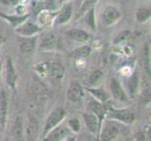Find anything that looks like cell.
Wrapping results in <instances>:
<instances>
[{
  "instance_id": "1",
  "label": "cell",
  "mask_w": 151,
  "mask_h": 141,
  "mask_svg": "<svg viewBox=\"0 0 151 141\" xmlns=\"http://www.w3.org/2000/svg\"><path fill=\"white\" fill-rule=\"evenodd\" d=\"M122 17L121 10L114 5H107L101 13V23L104 27H112L116 25Z\"/></svg>"
},
{
  "instance_id": "2",
  "label": "cell",
  "mask_w": 151,
  "mask_h": 141,
  "mask_svg": "<svg viewBox=\"0 0 151 141\" xmlns=\"http://www.w3.org/2000/svg\"><path fill=\"white\" fill-rule=\"evenodd\" d=\"M66 116V111L62 107H57L55 110L52 112L49 117L46 119V123L44 125L43 128V137L46 135V134L49 133L52 129H54L55 127L58 126L61 123V121H63L64 118Z\"/></svg>"
},
{
  "instance_id": "3",
  "label": "cell",
  "mask_w": 151,
  "mask_h": 141,
  "mask_svg": "<svg viewBox=\"0 0 151 141\" xmlns=\"http://www.w3.org/2000/svg\"><path fill=\"white\" fill-rule=\"evenodd\" d=\"M120 133V126L116 121H106L101 129V141H113L117 137Z\"/></svg>"
},
{
  "instance_id": "4",
  "label": "cell",
  "mask_w": 151,
  "mask_h": 141,
  "mask_svg": "<svg viewBox=\"0 0 151 141\" xmlns=\"http://www.w3.org/2000/svg\"><path fill=\"white\" fill-rule=\"evenodd\" d=\"M41 30H42V27L40 25L33 22H28L27 20L17 27H15L14 31L19 35V37H33L41 32Z\"/></svg>"
},
{
  "instance_id": "5",
  "label": "cell",
  "mask_w": 151,
  "mask_h": 141,
  "mask_svg": "<svg viewBox=\"0 0 151 141\" xmlns=\"http://www.w3.org/2000/svg\"><path fill=\"white\" fill-rule=\"evenodd\" d=\"M108 117L112 119L123 122L125 124H131L134 121L135 116L129 109H114L112 108L108 113Z\"/></svg>"
},
{
  "instance_id": "6",
  "label": "cell",
  "mask_w": 151,
  "mask_h": 141,
  "mask_svg": "<svg viewBox=\"0 0 151 141\" xmlns=\"http://www.w3.org/2000/svg\"><path fill=\"white\" fill-rule=\"evenodd\" d=\"M60 45V40L56 35L53 33H47L41 38L39 44V48L44 51H53L55 49H58Z\"/></svg>"
},
{
  "instance_id": "7",
  "label": "cell",
  "mask_w": 151,
  "mask_h": 141,
  "mask_svg": "<svg viewBox=\"0 0 151 141\" xmlns=\"http://www.w3.org/2000/svg\"><path fill=\"white\" fill-rule=\"evenodd\" d=\"M70 133V129L68 127L64 125H59L46 134L42 141H63L69 137Z\"/></svg>"
},
{
  "instance_id": "8",
  "label": "cell",
  "mask_w": 151,
  "mask_h": 141,
  "mask_svg": "<svg viewBox=\"0 0 151 141\" xmlns=\"http://www.w3.org/2000/svg\"><path fill=\"white\" fill-rule=\"evenodd\" d=\"M5 74L8 86L10 88H15L17 82V72L10 56H7L5 60Z\"/></svg>"
},
{
  "instance_id": "9",
  "label": "cell",
  "mask_w": 151,
  "mask_h": 141,
  "mask_svg": "<svg viewBox=\"0 0 151 141\" xmlns=\"http://www.w3.org/2000/svg\"><path fill=\"white\" fill-rule=\"evenodd\" d=\"M110 90L113 97L116 99V100L119 102H128L129 98L128 95L125 92L124 88L122 87L120 82H119L116 78L113 77L111 81H110Z\"/></svg>"
},
{
  "instance_id": "10",
  "label": "cell",
  "mask_w": 151,
  "mask_h": 141,
  "mask_svg": "<svg viewBox=\"0 0 151 141\" xmlns=\"http://www.w3.org/2000/svg\"><path fill=\"white\" fill-rule=\"evenodd\" d=\"M73 13V8H72V3H66L64 4L63 8L60 9V12H57L55 23L58 25H63L67 24L72 17Z\"/></svg>"
},
{
  "instance_id": "11",
  "label": "cell",
  "mask_w": 151,
  "mask_h": 141,
  "mask_svg": "<svg viewBox=\"0 0 151 141\" xmlns=\"http://www.w3.org/2000/svg\"><path fill=\"white\" fill-rule=\"evenodd\" d=\"M66 36L69 37L70 40H75L77 43H87L88 40H90V34L86 31L83 28L79 27H74V28H70L68 31H66Z\"/></svg>"
},
{
  "instance_id": "12",
  "label": "cell",
  "mask_w": 151,
  "mask_h": 141,
  "mask_svg": "<svg viewBox=\"0 0 151 141\" xmlns=\"http://www.w3.org/2000/svg\"><path fill=\"white\" fill-rule=\"evenodd\" d=\"M36 45H37V36L33 37H19L18 47L21 53L29 54L33 52Z\"/></svg>"
},
{
  "instance_id": "13",
  "label": "cell",
  "mask_w": 151,
  "mask_h": 141,
  "mask_svg": "<svg viewBox=\"0 0 151 141\" xmlns=\"http://www.w3.org/2000/svg\"><path fill=\"white\" fill-rule=\"evenodd\" d=\"M83 117H84V121L88 131L93 134H97L101 127V121L99 118L92 112L84 113Z\"/></svg>"
},
{
  "instance_id": "14",
  "label": "cell",
  "mask_w": 151,
  "mask_h": 141,
  "mask_svg": "<svg viewBox=\"0 0 151 141\" xmlns=\"http://www.w3.org/2000/svg\"><path fill=\"white\" fill-rule=\"evenodd\" d=\"M67 97L73 103L80 102L84 97V90L82 85L78 82H72L67 90Z\"/></svg>"
},
{
  "instance_id": "15",
  "label": "cell",
  "mask_w": 151,
  "mask_h": 141,
  "mask_svg": "<svg viewBox=\"0 0 151 141\" xmlns=\"http://www.w3.org/2000/svg\"><path fill=\"white\" fill-rule=\"evenodd\" d=\"M65 74V68L59 62H52L49 63V70H48V77L52 80L58 81L61 80Z\"/></svg>"
},
{
  "instance_id": "16",
  "label": "cell",
  "mask_w": 151,
  "mask_h": 141,
  "mask_svg": "<svg viewBox=\"0 0 151 141\" xmlns=\"http://www.w3.org/2000/svg\"><path fill=\"white\" fill-rule=\"evenodd\" d=\"M88 108H89L90 112L94 113L99 118L101 122L103 119V117L105 116V114L107 113L105 106H104L102 103L97 101L94 98L91 99V100L89 101V103H88Z\"/></svg>"
},
{
  "instance_id": "17",
  "label": "cell",
  "mask_w": 151,
  "mask_h": 141,
  "mask_svg": "<svg viewBox=\"0 0 151 141\" xmlns=\"http://www.w3.org/2000/svg\"><path fill=\"white\" fill-rule=\"evenodd\" d=\"M8 95L6 91L4 90H1L0 91V124H1L2 128L5 127L7 119V114H8Z\"/></svg>"
},
{
  "instance_id": "18",
  "label": "cell",
  "mask_w": 151,
  "mask_h": 141,
  "mask_svg": "<svg viewBox=\"0 0 151 141\" xmlns=\"http://www.w3.org/2000/svg\"><path fill=\"white\" fill-rule=\"evenodd\" d=\"M0 17H2L3 19L8 21V23L12 25L13 28H15V27H17L18 25H20L21 24L25 22V21L28 19L29 14L25 13L24 15H18V14L10 15V14H5V13L0 12Z\"/></svg>"
},
{
  "instance_id": "19",
  "label": "cell",
  "mask_w": 151,
  "mask_h": 141,
  "mask_svg": "<svg viewBox=\"0 0 151 141\" xmlns=\"http://www.w3.org/2000/svg\"><path fill=\"white\" fill-rule=\"evenodd\" d=\"M56 14L57 12H53L51 9H45L39 15V23L45 27H49L55 22Z\"/></svg>"
},
{
  "instance_id": "20",
  "label": "cell",
  "mask_w": 151,
  "mask_h": 141,
  "mask_svg": "<svg viewBox=\"0 0 151 141\" xmlns=\"http://www.w3.org/2000/svg\"><path fill=\"white\" fill-rule=\"evenodd\" d=\"M91 53H92L91 46L86 44V45L80 46V47H78V48L74 49L70 53V56L75 59H86L87 56H89Z\"/></svg>"
},
{
  "instance_id": "21",
  "label": "cell",
  "mask_w": 151,
  "mask_h": 141,
  "mask_svg": "<svg viewBox=\"0 0 151 141\" xmlns=\"http://www.w3.org/2000/svg\"><path fill=\"white\" fill-rule=\"evenodd\" d=\"M139 87V75L136 72H133L127 79V88L131 97H133L138 91Z\"/></svg>"
},
{
  "instance_id": "22",
  "label": "cell",
  "mask_w": 151,
  "mask_h": 141,
  "mask_svg": "<svg viewBox=\"0 0 151 141\" xmlns=\"http://www.w3.org/2000/svg\"><path fill=\"white\" fill-rule=\"evenodd\" d=\"M24 125L21 117H17L12 127V135L16 141H24Z\"/></svg>"
},
{
  "instance_id": "23",
  "label": "cell",
  "mask_w": 151,
  "mask_h": 141,
  "mask_svg": "<svg viewBox=\"0 0 151 141\" xmlns=\"http://www.w3.org/2000/svg\"><path fill=\"white\" fill-rule=\"evenodd\" d=\"M87 91L91 93V95L94 97V99L102 103L108 101L109 99L108 93L101 87H87Z\"/></svg>"
},
{
  "instance_id": "24",
  "label": "cell",
  "mask_w": 151,
  "mask_h": 141,
  "mask_svg": "<svg viewBox=\"0 0 151 141\" xmlns=\"http://www.w3.org/2000/svg\"><path fill=\"white\" fill-rule=\"evenodd\" d=\"M103 72L101 70H94L92 71L87 78V84L89 85V87H97L102 80Z\"/></svg>"
},
{
  "instance_id": "25",
  "label": "cell",
  "mask_w": 151,
  "mask_h": 141,
  "mask_svg": "<svg viewBox=\"0 0 151 141\" xmlns=\"http://www.w3.org/2000/svg\"><path fill=\"white\" fill-rule=\"evenodd\" d=\"M150 15H151V12L150 9L145 8V7H141L138 8L136 12H135V19L138 23L144 24L145 22L150 19Z\"/></svg>"
},
{
  "instance_id": "26",
  "label": "cell",
  "mask_w": 151,
  "mask_h": 141,
  "mask_svg": "<svg viewBox=\"0 0 151 141\" xmlns=\"http://www.w3.org/2000/svg\"><path fill=\"white\" fill-rule=\"evenodd\" d=\"M38 123L35 121V119L31 121L27 126V137L28 141H35L38 135Z\"/></svg>"
},
{
  "instance_id": "27",
  "label": "cell",
  "mask_w": 151,
  "mask_h": 141,
  "mask_svg": "<svg viewBox=\"0 0 151 141\" xmlns=\"http://www.w3.org/2000/svg\"><path fill=\"white\" fill-rule=\"evenodd\" d=\"M85 15V22L91 29H96V16H95V8H92L84 14Z\"/></svg>"
},
{
  "instance_id": "28",
  "label": "cell",
  "mask_w": 151,
  "mask_h": 141,
  "mask_svg": "<svg viewBox=\"0 0 151 141\" xmlns=\"http://www.w3.org/2000/svg\"><path fill=\"white\" fill-rule=\"evenodd\" d=\"M98 1L99 0H84V2L82 3L79 10H78L77 18L83 16V15H84L87 10H89L90 9L95 8V5L97 4Z\"/></svg>"
},
{
  "instance_id": "29",
  "label": "cell",
  "mask_w": 151,
  "mask_h": 141,
  "mask_svg": "<svg viewBox=\"0 0 151 141\" xmlns=\"http://www.w3.org/2000/svg\"><path fill=\"white\" fill-rule=\"evenodd\" d=\"M131 34H132V31L131 29H124L122 30L121 32H119L116 37L114 38L113 40V44L114 45H119L121 44L124 41H126L129 37H131Z\"/></svg>"
},
{
  "instance_id": "30",
  "label": "cell",
  "mask_w": 151,
  "mask_h": 141,
  "mask_svg": "<svg viewBox=\"0 0 151 141\" xmlns=\"http://www.w3.org/2000/svg\"><path fill=\"white\" fill-rule=\"evenodd\" d=\"M142 59H143V65L144 69L147 72V74H150V61H149V48L147 44L144 49L142 50Z\"/></svg>"
},
{
  "instance_id": "31",
  "label": "cell",
  "mask_w": 151,
  "mask_h": 141,
  "mask_svg": "<svg viewBox=\"0 0 151 141\" xmlns=\"http://www.w3.org/2000/svg\"><path fill=\"white\" fill-rule=\"evenodd\" d=\"M68 125H69V129H70L73 133H78L81 130L80 121L77 118H72V119H69Z\"/></svg>"
},
{
  "instance_id": "32",
  "label": "cell",
  "mask_w": 151,
  "mask_h": 141,
  "mask_svg": "<svg viewBox=\"0 0 151 141\" xmlns=\"http://www.w3.org/2000/svg\"><path fill=\"white\" fill-rule=\"evenodd\" d=\"M142 100L145 103L150 102V87H147L143 90L142 93Z\"/></svg>"
},
{
  "instance_id": "33",
  "label": "cell",
  "mask_w": 151,
  "mask_h": 141,
  "mask_svg": "<svg viewBox=\"0 0 151 141\" xmlns=\"http://www.w3.org/2000/svg\"><path fill=\"white\" fill-rule=\"evenodd\" d=\"M21 0H0V3L7 6H16Z\"/></svg>"
},
{
  "instance_id": "34",
  "label": "cell",
  "mask_w": 151,
  "mask_h": 141,
  "mask_svg": "<svg viewBox=\"0 0 151 141\" xmlns=\"http://www.w3.org/2000/svg\"><path fill=\"white\" fill-rule=\"evenodd\" d=\"M5 43V37L3 35H0V47H1Z\"/></svg>"
},
{
  "instance_id": "35",
  "label": "cell",
  "mask_w": 151,
  "mask_h": 141,
  "mask_svg": "<svg viewBox=\"0 0 151 141\" xmlns=\"http://www.w3.org/2000/svg\"><path fill=\"white\" fill-rule=\"evenodd\" d=\"M64 141H76V138L74 137H68L66 139H64Z\"/></svg>"
},
{
  "instance_id": "36",
  "label": "cell",
  "mask_w": 151,
  "mask_h": 141,
  "mask_svg": "<svg viewBox=\"0 0 151 141\" xmlns=\"http://www.w3.org/2000/svg\"><path fill=\"white\" fill-rule=\"evenodd\" d=\"M57 1H58L59 4H66L68 1H70V0H57Z\"/></svg>"
},
{
  "instance_id": "37",
  "label": "cell",
  "mask_w": 151,
  "mask_h": 141,
  "mask_svg": "<svg viewBox=\"0 0 151 141\" xmlns=\"http://www.w3.org/2000/svg\"><path fill=\"white\" fill-rule=\"evenodd\" d=\"M2 65H3V63H2V62H0V80H1V71H2Z\"/></svg>"
},
{
  "instance_id": "38",
  "label": "cell",
  "mask_w": 151,
  "mask_h": 141,
  "mask_svg": "<svg viewBox=\"0 0 151 141\" xmlns=\"http://www.w3.org/2000/svg\"><path fill=\"white\" fill-rule=\"evenodd\" d=\"M126 141H134V139L133 138H132V137H129V138H127V140Z\"/></svg>"
}]
</instances>
